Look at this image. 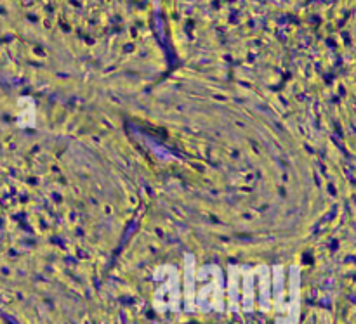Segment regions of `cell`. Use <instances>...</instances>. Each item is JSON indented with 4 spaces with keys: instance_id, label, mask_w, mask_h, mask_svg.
I'll list each match as a JSON object with an SVG mask.
<instances>
[{
    "instance_id": "cell-1",
    "label": "cell",
    "mask_w": 356,
    "mask_h": 324,
    "mask_svg": "<svg viewBox=\"0 0 356 324\" xmlns=\"http://www.w3.org/2000/svg\"><path fill=\"white\" fill-rule=\"evenodd\" d=\"M17 127L30 128L35 127V104L31 97H19L17 99Z\"/></svg>"
}]
</instances>
